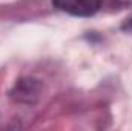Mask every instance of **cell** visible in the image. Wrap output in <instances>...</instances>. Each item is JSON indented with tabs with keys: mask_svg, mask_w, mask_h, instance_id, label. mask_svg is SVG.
<instances>
[{
	"mask_svg": "<svg viewBox=\"0 0 132 131\" xmlns=\"http://www.w3.org/2000/svg\"><path fill=\"white\" fill-rule=\"evenodd\" d=\"M52 5L74 17H92L101 9V0H52Z\"/></svg>",
	"mask_w": 132,
	"mask_h": 131,
	"instance_id": "1",
	"label": "cell"
},
{
	"mask_svg": "<svg viewBox=\"0 0 132 131\" xmlns=\"http://www.w3.org/2000/svg\"><path fill=\"white\" fill-rule=\"evenodd\" d=\"M40 94H42V83L31 77L19 80L12 91V97L25 103H34L40 97Z\"/></svg>",
	"mask_w": 132,
	"mask_h": 131,
	"instance_id": "2",
	"label": "cell"
},
{
	"mask_svg": "<svg viewBox=\"0 0 132 131\" xmlns=\"http://www.w3.org/2000/svg\"><path fill=\"white\" fill-rule=\"evenodd\" d=\"M131 26H132V22H131Z\"/></svg>",
	"mask_w": 132,
	"mask_h": 131,
	"instance_id": "3",
	"label": "cell"
}]
</instances>
